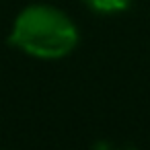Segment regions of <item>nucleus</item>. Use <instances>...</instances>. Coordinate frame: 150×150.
I'll return each mask as SVG.
<instances>
[{
    "label": "nucleus",
    "instance_id": "1",
    "mask_svg": "<svg viewBox=\"0 0 150 150\" xmlns=\"http://www.w3.org/2000/svg\"><path fill=\"white\" fill-rule=\"evenodd\" d=\"M11 39L19 50L33 58L58 60L76 47L78 31L62 11L35 4L17 17Z\"/></svg>",
    "mask_w": 150,
    "mask_h": 150
},
{
    "label": "nucleus",
    "instance_id": "2",
    "mask_svg": "<svg viewBox=\"0 0 150 150\" xmlns=\"http://www.w3.org/2000/svg\"><path fill=\"white\" fill-rule=\"evenodd\" d=\"M84 2H86L93 11L109 15V13H119V11H123V8L129 4V0H84Z\"/></svg>",
    "mask_w": 150,
    "mask_h": 150
}]
</instances>
